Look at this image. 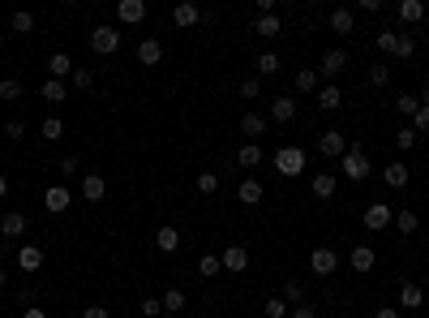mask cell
I'll return each mask as SVG.
<instances>
[{"label": "cell", "instance_id": "20", "mask_svg": "<svg viewBox=\"0 0 429 318\" xmlns=\"http://www.w3.org/2000/svg\"><path fill=\"white\" fill-rule=\"evenodd\" d=\"M155 250H159V254H176V250H181V228L163 224V228L155 232Z\"/></svg>", "mask_w": 429, "mask_h": 318}, {"label": "cell", "instance_id": "30", "mask_svg": "<svg viewBox=\"0 0 429 318\" xmlns=\"http://www.w3.org/2000/svg\"><path fill=\"white\" fill-rule=\"evenodd\" d=\"M318 108H322V112L343 108V90H339V86H322V90H318Z\"/></svg>", "mask_w": 429, "mask_h": 318}, {"label": "cell", "instance_id": "38", "mask_svg": "<svg viewBox=\"0 0 429 318\" xmlns=\"http://www.w3.org/2000/svg\"><path fill=\"white\" fill-rule=\"evenodd\" d=\"M0 100L17 104V100H22V82H17V78H0Z\"/></svg>", "mask_w": 429, "mask_h": 318}, {"label": "cell", "instance_id": "39", "mask_svg": "<svg viewBox=\"0 0 429 318\" xmlns=\"http://www.w3.org/2000/svg\"><path fill=\"white\" fill-rule=\"evenodd\" d=\"M280 69H284V61L275 56V52H262V56H258V73H262V78H270V73H280Z\"/></svg>", "mask_w": 429, "mask_h": 318}, {"label": "cell", "instance_id": "48", "mask_svg": "<svg viewBox=\"0 0 429 318\" xmlns=\"http://www.w3.org/2000/svg\"><path fill=\"white\" fill-rule=\"evenodd\" d=\"M219 189V173H197V193H215Z\"/></svg>", "mask_w": 429, "mask_h": 318}, {"label": "cell", "instance_id": "44", "mask_svg": "<svg viewBox=\"0 0 429 318\" xmlns=\"http://www.w3.org/2000/svg\"><path fill=\"white\" fill-rule=\"evenodd\" d=\"M241 100H249V104L262 100V82H258V78H245V82H241Z\"/></svg>", "mask_w": 429, "mask_h": 318}, {"label": "cell", "instance_id": "58", "mask_svg": "<svg viewBox=\"0 0 429 318\" xmlns=\"http://www.w3.org/2000/svg\"><path fill=\"white\" fill-rule=\"evenodd\" d=\"M416 100H421V104H425V108H429V82H425V86H421V95H416Z\"/></svg>", "mask_w": 429, "mask_h": 318}, {"label": "cell", "instance_id": "16", "mask_svg": "<svg viewBox=\"0 0 429 318\" xmlns=\"http://www.w3.org/2000/svg\"><path fill=\"white\" fill-rule=\"evenodd\" d=\"M262 193H266V189H262V181H254V177H245V181L236 185L241 207H258V202H262Z\"/></svg>", "mask_w": 429, "mask_h": 318}, {"label": "cell", "instance_id": "12", "mask_svg": "<svg viewBox=\"0 0 429 318\" xmlns=\"http://www.w3.org/2000/svg\"><path fill=\"white\" fill-rule=\"evenodd\" d=\"M266 120H280V125L296 120V100H292V95H280V100H270V112H266Z\"/></svg>", "mask_w": 429, "mask_h": 318}, {"label": "cell", "instance_id": "19", "mask_svg": "<svg viewBox=\"0 0 429 318\" xmlns=\"http://www.w3.org/2000/svg\"><path fill=\"white\" fill-rule=\"evenodd\" d=\"M104 193H108V181L99 177V173H86V177H82V198H86V202H104Z\"/></svg>", "mask_w": 429, "mask_h": 318}, {"label": "cell", "instance_id": "31", "mask_svg": "<svg viewBox=\"0 0 429 318\" xmlns=\"http://www.w3.org/2000/svg\"><path fill=\"white\" fill-rule=\"evenodd\" d=\"M391 224H395L399 232H416V228H421V215H416L412 207H403V211H395V219H391Z\"/></svg>", "mask_w": 429, "mask_h": 318}, {"label": "cell", "instance_id": "7", "mask_svg": "<svg viewBox=\"0 0 429 318\" xmlns=\"http://www.w3.org/2000/svg\"><path fill=\"white\" fill-rule=\"evenodd\" d=\"M26 228H31V219L22 215V211H5V219H0V237H5V241L26 237Z\"/></svg>", "mask_w": 429, "mask_h": 318}, {"label": "cell", "instance_id": "36", "mask_svg": "<svg viewBox=\"0 0 429 318\" xmlns=\"http://www.w3.org/2000/svg\"><path fill=\"white\" fill-rule=\"evenodd\" d=\"M185 310V292L181 288H168L163 292V314H181Z\"/></svg>", "mask_w": 429, "mask_h": 318}, {"label": "cell", "instance_id": "54", "mask_svg": "<svg viewBox=\"0 0 429 318\" xmlns=\"http://www.w3.org/2000/svg\"><path fill=\"white\" fill-rule=\"evenodd\" d=\"M288 318H318V310H314V305H296Z\"/></svg>", "mask_w": 429, "mask_h": 318}, {"label": "cell", "instance_id": "61", "mask_svg": "<svg viewBox=\"0 0 429 318\" xmlns=\"http://www.w3.org/2000/svg\"><path fill=\"white\" fill-rule=\"evenodd\" d=\"M159 318H172V314H159Z\"/></svg>", "mask_w": 429, "mask_h": 318}, {"label": "cell", "instance_id": "49", "mask_svg": "<svg viewBox=\"0 0 429 318\" xmlns=\"http://www.w3.org/2000/svg\"><path fill=\"white\" fill-rule=\"evenodd\" d=\"M408 125H412V129H416V134H429V108H425V104H421V108H416V116H412V120H408Z\"/></svg>", "mask_w": 429, "mask_h": 318}, {"label": "cell", "instance_id": "14", "mask_svg": "<svg viewBox=\"0 0 429 318\" xmlns=\"http://www.w3.org/2000/svg\"><path fill=\"white\" fill-rule=\"evenodd\" d=\"M116 17L124 22V26H138V22L146 17V0H120V5H116Z\"/></svg>", "mask_w": 429, "mask_h": 318}, {"label": "cell", "instance_id": "2", "mask_svg": "<svg viewBox=\"0 0 429 318\" xmlns=\"http://www.w3.org/2000/svg\"><path fill=\"white\" fill-rule=\"evenodd\" d=\"M275 168H280L284 177H300L305 173V151H300V146H280V151H275Z\"/></svg>", "mask_w": 429, "mask_h": 318}, {"label": "cell", "instance_id": "25", "mask_svg": "<svg viewBox=\"0 0 429 318\" xmlns=\"http://www.w3.org/2000/svg\"><path fill=\"white\" fill-rule=\"evenodd\" d=\"M65 95H69V86L56 82V78H43L39 82V100H47V104H65Z\"/></svg>", "mask_w": 429, "mask_h": 318}, {"label": "cell", "instance_id": "4", "mask_svg": "<svg viewBox=\"0 0 429 318\" xmlns=\"http://www.w3.org/2000/svg\"><path fill=\"white\" fill-rule=\"evenodd\" d=\"M73 207V193L65 189V185H47L43 189V211H52V215H65Z\"/></svg>", "mask_w": 429, "mask_h": 318}, {"label": "cell", "instance_id": "55", "mask_svg": "<svg viewBox=\"0 0 429 318\" xmlns=\"http://www.w3.org/2000/svg\"><path fill=\"white\" fill-rule=\"evenodd\" d=\"M373 318H399V310H391V305H382V310H373Z\"/></svg>", "mask_w": 429, "mask_h": 318}, {"label": "cell", "instance_id": "1", "mask_svg": "<svg viewBox=\"0 0 429 318\" xmlns=\"http://www.w3.org/2000/svg\"><path fill=\"white\" fill-rule=\"evenodd\" d=\"M339 173H343L348 181H365V177L373 173V164H369V155H365L361 142H348V151H343V159H339Z\"/></svg>", "mask_w": 429, "mask_h": 318}, {"label": "cell", "instance_id": "42", "mask_svg": "<svg viewBox=\"0 0 429 318\" xmlns=\"http://www.w3.org/2000/svg\"><path fill=\"white\" fill-rule=\"evenodd\" d=\"M416 142H421V134H416L412 125H403V129L395 134V146H399V151H412V146H416Z\"/></svg>", "mask_w": 429, "mask_h": 318}, {"label": "cell", "instance_id": "40", "mask_svg": "<svg viewBox=\"0 0 429 318\" xmlns=\"http://www.w3.org/2000/svg\"><path fill=\"white\" fill-rule=\"evenodd\" d=\"M65 134V120L60 116H43V142H56Z\"/></svg>", "mask_w": 429, "mask_h": 318}, {"label": "cell", "instance_id": "33", "mask_svg": "<svg viewBox=\"0 0 429 318\" xmlns=\"http://www.w3.org/2000/svg\"><path fill=\"white\" fill-rule=\"evenodd\" d=\"M399 17L408 22V26H412V22H421V17H425V0H403V5H399Z\"/></svg>", "mask_w": 429, "mask_h": 318}, {"label": "cell", "instance_id": "24", "mask_svg": "<svg viewBox=\"0 0 429 318\" xmlns=\"http://www.w3.org/2000/svg\"><path fill=\"white\" fill-rule=\"evenodd\" d=\"M262 159H266V155H262V146H258V142H245L241 151H236V164L245 168V173H254V168H258Z\"/></svg>", "mask_w": 429, "mask_h": 318}, {"label": "cell", "instance_id": "51", "mask_svg": "<svg viewBox=\"0 0 429 318\" xmlns=\"http://www.w3.org/2000/svg\"><path fill=\"white\" fill-rule=\"evenodd\" d=\"M142 314H146V318H159V314H163V301H155V297H146V301H142Z\"/></svg>", "mask_w": 429, "mask_h": 318}, {"label": "cell", "instance_id": "45", "mask_svg": "<svg viewBox=\"0 0 429 318\" xmlns=\"http://www.w3.org/2000/svg\"><path fill=\"white\" fill-rule=\"evenodd\" d=\"M262 314H266V318H284V314H292V310H288V301H284V297H270V301L262 305Z\"/></svg>", "mask_w": 429, "mask_h": 318}, {"label": "cell", "instance_id": "9", "mask_svg": "<svg viewBox=\"0 0 429 318\" xmlns=\"http://www.w3.org/2000/svg\"><path fill=\"white\" fill-rule=\"evenodd\" d=\"M343 69H348V52H343V47H331V52L322 56V65H318L322 78H339Z\"/></svg>", "mask_w": 429, "mask_h": 318}, {"label": "cell", "instance_id": "46", "mask_svg": "<svg viewBox=\"0 0 429 318\" xmlns=\"http://www.w3.org/2000/svg\"><path fill=\"white\" fill-rule=\"evenodd\" d=\"M69 82H73V86H78V90H90V86H95V73L78 65V69H73V78H69Z\"/></svg>", "mask_w": 429, "mask_h": 318}, {"label": "cell", "instance_id": "29", "mask_svg": "<svg viewBox=\"0 0 429 318\" xmlns=\"http://www.w3.org/2000/svg\"><path fill=\"white\" fill-rule=\"evenodd\" d=\"M9 31H13V35H31V31H35V13H31V9L9 13Z\"/></svg>", "mask_w": 429, "mask_h": 318}, {"label": "cell", "instance_id": "23", "mask_svg": "<svg viewBox=\"0 0 429 318\" xmlns=\"http://www.w3.org/2000/svg\"><path fill=\"white\" fill-rule=\"evenodd\" d=\"M17 267H22L26 276H35L39 267H43V250H39V246H22V250H17Z\"/></svg>", "mask_w": 429, "mask_h": 318}, {"label": "cell", "instance_id": "6", "mask_svg": "<svg viewBox=\"0 0 429 318\" xmlns=\"http://www.w3.org/2000/svg\"><path fill=\"white\" fill-rule=\"evenodd\" d=\"M335 267H339V254H335L331 246H318V250L309 254V271H314V276H331Z\"/></svg>", "mask_w": 429, "mask_h": 318}, {"label": "cell", "instance_id": "50", "mask_svg": "<svg viewBox=\"0 0 429 318\" xmlns=\"http://www.w3.org/2000/svg\"><path fill=\"white\" fill-rule=\"evenodd\" d=\"M5 138H9V142H17V138H26V120H17V116H13L9 125H5Z\"/></svg>", "mask_w": 429, "mask_h": 318}, {"label": "cell", "instance_id": "26", "mask_svg": "<svg viewBox=\"0 0 429 318\" xmlns=\"http://www.w3.org/2000/svg\"><path fill=\"white\" fill-rule=\"evenodd\" d=\"M335 185H339V181H335V173H318L309 189H314V198H318V202H326V198H335Z\"/></svg>", "mask_w": 429, "mask_h": 318}, {"label": "cell", "instance_id": "32", "mask_svg": "<svg viewBox=\"0 0 429 318\" xmlns=\"http://www.w3.org/2000/svg\"><path fill=\"white\" fill-rule=\"evenodd\" d=\"M292 82H296V90H300V95L318 90V69H296V73H292Z\"/></svg>", "mask_w": 429, "mask_h": 318}, {"label": "cell", "instance_id": "27", "mask_svg": "<svg viewBox=\"0 0 429 318\" xmlns=\"http://www.w3.org/2000/svg\"><path fill=\"white\" fill-rule=\"evenodd\" d=\"M331 31L335 35H352L357 31V13L352 9H331Z\"/></svg>", "mask_w": 429, "mask_h": 318}, {"label": "cell", "instance_id": "47", "mask_svg": "<svg viewBox=\"0 0 429 318\" xmlns=\"http://www.w3.org/2000/svg\"><path fill=\"white\" fill-rule=\"evenodd\" d=\"M197 271H202V276H219V271H223V262H219L215 254H202V262H197Z\"/></svg>", "mask_w": 429, "mask_h": 318}, {"label": "cell", "instance_id": "34", "mask_svg": "<svg viewBox=\"0 0 429 318\" xmlns=\"http://www.w3.org/2000/svg\"><path fill=\"white\" fill-rule=\"evenodd\" d=\"M373 43H378V52H387V56H395V43H399V31H391V26H387V31H378V35H373Z\"/></svg>", "mask_w": 429, "mask_h": 318}, {"label": "cell", "instance_id": "37", "mask_svg": "<svg viewBox=\"0 0 429 318\" xmlns=\"http://www.w3.org/2000/svg\"><path fill=\"white\" fill-rule=\"evenodd\" d=\"M284 301H288V305H305V284L288 280V284H284Z\"/></svg>", "mask_w": 429, "mask_h": 318}, {"label": "cell", "instance_id": "22", "mask_svg": "<svg viewBox=\"0 0 429 318\" xmlns=\"http://www.w3.org/2000/svg\"><path fill=\"white\" fill-rule=\"evenodd\" d=\"M382 177H387V185H391V189H403V185L412 181V168L403 164V159H395V164H387V173H382Z\"/></svg>", "mask_w": 429, "mask_h": 318}, {"label": "cell", "instance_id": "56", "mask_svg": "<svg viewBox=\"0 0 429 318\" xmlns=\"http://www.w3.org/2000/svg\"><path fill=\"white\" fill-rule=\"evenodd\" d=\"M22 318H47V310H39V305H31V310H22Z\"/></svg>", "mask_w": 429, "mask_h": 318}, {"label": "cell", "instance_id": "43", "mask_svg": "<svg viewBox=\"0 0 429 318\" xmlns=\"http://www.w3.org/2000/svg\"><path fill=\"white\" fill-rule=\"evenodd\" d=\"M387 82H391V69H387V61L369 65V86H387Z\"/></svg>", "mask_w": 429, "mask_h": 318}, {"label": "cell", "instance_id": "21", "mask_svg": "<svg viewBox=\"0 0 429 318\" xmlns=\"http://www.w3.org/2000/svg\"><path fill=\"white\" fill-rule=\"evenodd\" d=\"M241 134H245L249 142H254V138H262V134H266V116H262V112H254V108H249V112L241 116Z\"/></svg>", "mask_w": 429, "mask_h": 318}, {"label": "cell", "instance_id": "13", "mask_svg": "<svg viewBox=\"0 0 429 318\" xmlns=\"http://www.w3.org/2000/svg\"><path fill=\"white\" fill-rule=\"evenodd\" d=\"M172 22H176L181 31H189V26H197V22H202V9L193 5V0H181V5L172 9Z\"/></svg>", "mask_w": 429, "mask_h": 318}, {"label": "cell", "instance_id": "15", "mask_svg": "<svg viewBox=\"0 0 429 318\" xmlns=\"http://www.w3.org/2000/svg\"><path fill=\"white\" fill-rule=\"evenodd\" d=\"M138 61H142L146 69H155V65L163 61V43H159V39H150V35H146V39L138 43Z\"/></svg>", "mask_w": 429, "mask_h": 318}, {"label": "cell", "instance_id": "10", "mask_svg": "<svg viewBox=\"0 0 429 318\" xmlns=\"http://www.w3.org/2000/svg\"><path fill=\"white\" fill-rule=\"evenodd\" d=\"M73 69H78V65H73L69 52H52V56H47V78L65 82V78H73Z\"/></svg>", "mask_w": 429, "mask_h": 318}, {"label": "cell", "instance_id": "59", "mask_svg": "<svg viewBox=\"0 0 429 318\" xmlns=\"http://www.w3.org/2000/svg\"><path fill=\"white\" fill-rule=\"evenodd\" d=\"M9 288V271H5V267H0V292H5Z\"/></svg>", "mask_w": 429, "mask_h": 318}, {"label": "cell", "instance_id": "52", "mask_svg": "<svg viewBox=\"0 0 429 318\" xmlns=\"http://www.w3.org/2000/svg\"><path fill=\"white\" fill-rule=\"evenodd\" d=\"M60 177H78V155H65L60 159Z\"/></svg>", "mask_w": 429, "mask_h": 318}, {"label": "cell", "instance_id": "41", "mask_svg": "<svg viewBox=\"0 0 429 318\" xmlns=\"http://www.w3.org/2000/svg\"><path fill=\"white\" fill-rule=\"evenodd\" d=\"M416 108H421L416 95H399V100H395V112H399V116H408V120L416 116Z\"/></svg>", "mask_w": 429, "mask_h": 318}, {"label": "cell", "instance_id": "11", "mask_svg": "<svg viewBox=\"0 0 429 318\" xmlns=\"http://www.w3.org/2000/svg\"><path fill=\"white\" fill-rule=\"evenodd\" d=\"M219 262H223V271H236L241 276V271H249V250L245 246H228V250L219 254Z\"/></svg>", "mask_w": 429, "mask_h": 318}, {"label": "cell", "instance_id": "35", "mask_svg": "<svg viewBox=\"0 0 429 318\" xmlns=\"http://www.w3.org/2000/svg\"><path fill=\"white\" fill-rule=\"evenodd\" d=\"M395 56H399V61H412V56H416V35H403V31H399V43H395Z\"/></svg>", "mask_w": 429, "mask_h": 318}, {"label": "cell", "instance_id": "8", "mask_svg": "<svg viewBox=\"0 0 429 318\" xmlns=\"http://www.w3.org/2000/svg\"><path fill=\"white\" fill-rule=\"evenodd\" d=\"M391 219H395V211H391L387 202H369V207H365V228H369V232H382Z\"/></svg>", "mask_w": 429, "mask_h": 318}, {"label": "cell", "instance_id": "17", "mask_svg": "<svg viewBox=\"0 0 429 318\" xmlns=\"http://www.w3.org/2000/svg\"><path fill=\"white\" fill-rule=\"evenodd\" d=\"M399 305H403V310H421V305H425V288H421L416 280H403V288H399Z\"/></svg>", "mask_w": 429, "mask_h": 318}, {"label": "cell", "instance_id": "5", "mask_svg": "<svg viewBox=\"0 0 429 318\" xmlns=\"http://www.w3.org/2000/svg\"><path fill=\"white\" fill-rule=\"evenodd\" d=\"M318 151H322L326 159H343V151H348V138H343L339 129H326V134H318Z\"/></svg>", "mask_w": 429, "mask_h": 318}, {"label": "cell", "instance_id": "28", "mask_svg": "<svg viewBox=\"0 0 429 318\" xmlns=\"http://www.w3.org/2000/svg\"><path fill=\"white\" fill-rule=\"evenodd\" d=\"M373 262H378V254L369 250V246H352V271H373Z\"/></svg>", "mask_w": 429, "mask_h": 318}, {"label": "cell", "instance_id": "3", "mask_svg": "<svg viewBox=\"0 0 429 318\" xmlns=\"http://www.w3.org/2000/svg\"><path fill=\"white\" fill-rule=\"evenodd\" d=\"M90 52H99V56L120 52V31L116 26H95L90 31Z\"/></svg>", "mask_w": 429, "mask_h": 318}, {"label": "cell", "instance_id": "57", "mask_svg": "<svg viewBox=\"0 0 429 318\" xmlns=\"http://www.w3.org/2000/svg\"><path fill=\"white\" fill-rule=\"evenodd\" d=\"M0 198H9V177L0 173Z\"/></svg>", "mask_w": 429, "mask_h": 318}, {"label": "cell", "instance_id": "53", "mask_svg": "<svg viewBox=\"0 0 429 318\" xmlns=\"http://www.w3.org/2000/svg\"><path fill=\"white\" fill-rule=\"evenodd\" d=\"M82 318H112V310H108V305H86Z\"/></svg>", "mask_w": 429, "mask_h": 318}, {"label": "cell", "instance_id": "60", "mask_svg": "<svg viewBox=\"0 0 429 318\" xmlns=\"http://www.w3.org/2000/svg\"><path fill=\"white\" fill-rule=\"evenodd\" d=\"M197 318H211V314H197Z\"/></svg>", "mask_w": 429, "mask_h": 318}, {"label": "cell", "instance_id": "18", "mask_svg": "<svg viewBox=\"0 0 429 318\" xmlns=\"http://www.w3.org/2000/svg\"><path fill=\"white\" fill-rule=\"evenodd\" d=\"M254 35H262V39L284 35V17H280V13H258V22H254Z\"/></svg>", "mask_w": 429, "mask_h": 318}]
</instances>
